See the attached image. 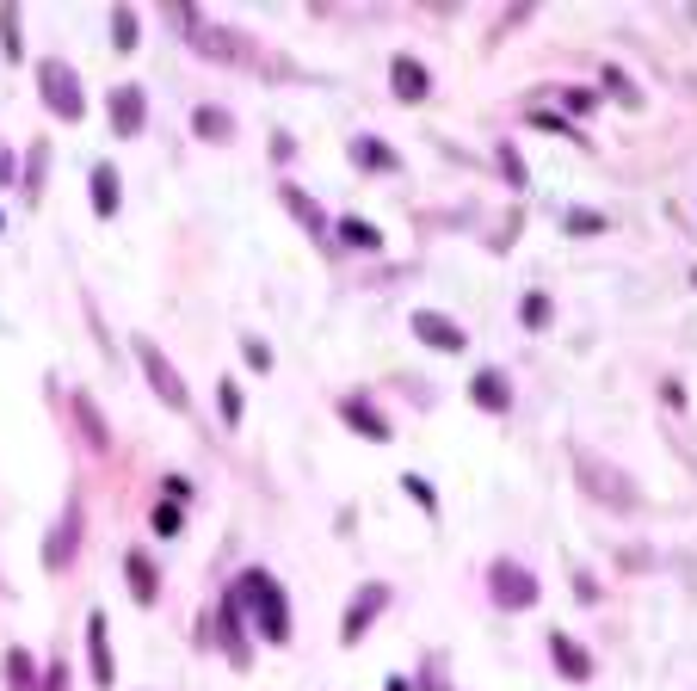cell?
<instances>
[{
  "instance_id": "39",
  "label": "cell",
  "mask_w": 697,
  "mask_h": 691,
  "mask_svg": "<svg viewBox=\"0 0 697 691\" xmlns=\"http://www.w3.org/2000/svg\"><path fill=\"white\" fill-rule=\"evenodd\" d=\"M383 691H414V685H408V679H389V685H383Z\"/></svg>"
},
{
  "instance_id": "10",
  "label": "cell",
  "mask_w": 697,
  "mask_h": 691,
  "mask_svg": "<svg viewBox=\"0 0 697 691\" xmlns=\"http://www.w3.org/2000/svg\"><path fill=\"white\" fill-rule=\"evenodd\" d=\"M340 420L352 426V432H364V439H377V445H389V414L371 402V395H340Z\"/></svg>"
},
{
  "instance_id": "3",
  "label": "cell",
  "mask_w": 697,
  "mask_h": 691,
  "mask_svg": "<svg viewBox=\"0 0 697 691\" xmlns=\"http://www.w3.org/2000/svg\"><path fill=\"white\" fill-rule=\"evenodd\" d=\"M574 476H580V488H586V494L605 500V506H617V513H636V506H642V488L623 476L617 463H599L593 451H574Z\"/></svg>"
},
{
  "instance_id": "13",
  "label": "cell",
  "mask_w": 697,
  "mask_h": 691,
  "mask_svg": "<svg viewBox=\"0 0 697 691\" xmlns=\"http://www.w3.org/2000/svg\"><path fill=\"white\" fill-rule=\"evenodd\" d=\"M549 661H556V673H562V679H574V685L593 679V654H586L574 636H549Z\"/></svg>"
},
{
  "instance_id": "14",
  "label": "cell",
  "mask_w": 697,
  "mask_h": 691,
  "mask_svg": "<svg viewBox=\"0 0 697 691\" xmlns=\"http://www.w3.org/2000/svg\"><path fill=\"white\" fill-rule=\"evenodd\" d=\"M216 642H223V654L235 667H247V630H241V611H235L229 593H223V605H216Z\"/></svg>"
},
{
  "instance_id": "21",
  "label": "cell",
  "mask_w": 697,
  "mask_h": 691,
  "mask_svg": "<svg viewBox=\"0 0 697 691\" xmlns=\"http://www.w3.org/2000/svg\"><path fill=\"white\" fill-rule=\"evenodd\" d=\"M7 691H44V673L25 648H7Z\"/></svg>"
},
{
  "instance_id": "25",
  "label": "cell",
  "mask_w": 697,
  "mask_h": 691,
  "mask_svg": "<svg viewBox=\"0 0 697 691\" xmlns=\"http://www.w3.org/2000/svg\"><path fill=\"white\" fill-rule=\"evenodd\" d=\"M519 321H525V327H549V321H556V303H549L543 290H525V303H519Z\"/></svg>"
},
{
  "instance_id": "12",
  "label": "cell",
  "mask_w": 697,
  "mask_h": 691,
  "mask_svg": "<svg viewBox=\"0 0 697 691\" xmlns=\"http://www.w3.org/2000/svg\"><path fill=\"white\" fill-rule=\"evenodd\" d=\"M389 87H395V99H408V105L426 99V93H432L426 62H420V56H395V62H389Z\"/></svg>"
},
{
  "instance_id": "32",
  "label": "cell",
  "mask_w": 697,
  "mask_h": 691,
  "mask_svg": "<svg viewBox=\"0 0 697 691\" xmlns=\"http://www.w3.org/2000/svg\"><path fill=\"white\" fill-rule=\"evenodd\" d=\"M241 358H247L253 371H272V346L266 340H241Z\"/></svg>"
},
{
  "instance_id": "33",
  "label": "cell",
  "mask_w": 697,
  "mask_h": 691,
  "mask_svg": "<svg viewBox=\"0 0 697 691\" xmlns=\"http://www.w3.org/2000/svg\"><path fill=\"white\" fill-rule=\"evenodd\" d=\"M0 38H7V56H19V13L0 7Z\"/></svg>"
},
{
  "instance_id": "41",
  "label": "cell",
  "mask_w": 697,
  "mask_h": 691,
  "mask_svg": "<svg viewBox=\"0 0 697 691\" xmlns=\"http://www.w3.org/2000/svg\"><path fill=\"white\" fill-rule=\"evenodd\" d=\"M0 223H7V216H0Z\"/></svg>"
},
{
  "instance_id": "31",
  "label": "cell",
  "mask_w": 697,
  "mask_h": 691,
  "mask_svg": "<svg viewBox=\"0 0 697 691\" xmlns=\"http://www.w3.org/2000/svg\"><path fill=\"white\" fill-rule=\"evenodd\" d=\"M599 229H605L599 210H568V235H599Z\"/></svg>"
},
{
  "instance_id": "8",
  "label": "cell",
  "mask_w": 697,
  "mask_h": 691,
  "mask_svg": "<svg viewBox=\"0 0 697 691\" xmlns=\"http://www.w3.org/2000/svg\"><path fill=\"white\" fill-rule=\"evenodd\" d=\"M75 543H81V500H68V506H62V519H56V531L44 537V568L62 574L68 562H75Z\"/></svg>"
},
{
  "instance_id": "26",
  "label": "cell",
  "mask_w": 697,
  "mask_h": 691,
  "mask_svg": "<svg viewBox=\"0 0 697 691\" xmlns=\"http://www.w3.org/2000/svg\"><path fill=\"white\" fill-rule=\"evenodd\" d=\"M599 87H611V93H617L623 105H642V93H636V81H630V75H623V68H617V62H605V68H599Z\"/></svg>"
},
{
  "instance_id": "15",
  "label": "cell",
  "mask_w": 697,
  "mask_h": 691,
  "mask_svg": "<svg viewBox=\"0 0 697 691\" xmlns=\"http://www.w3.org/2000/svg\"><path fill=\"white\" fill-rule=\"evenodd\" d=\"M68 414H75V426H81V439H87V451H112V426L99 420V408H93V395H68Z\"/></svg>"
},
{
  "instance_id": "23",
  "label": "cell",
  "mask_w": 697,
  "mask_h": 691,
  "mask_svg": "<svg viewBox=\"0 0 697 691\" xmlns=\"http://www.w3.org/2000/svg\"><path fill=\"white\" fill-rule=\"evenodd\" d=\"M192 130L210 136V142H229V136H235V118L223 112V105H198V112H192Z\"/></svg>"
},
{
  "instance_id": "7",
  "label": "cell",
  "mask_w": 697,
  "mask_h": 691,
  "mask_svg": "<svg viewBox=\"0 0 697 691\" xmlns=\"http://www.w3.org/2000/svg\"><path fill=\"white\" fill-rule=\"evenodd\" d=\"M383 605H389V587H383V580H364V587L352 593V605H346V617H340V642L352 648L364 630L377 624V611H383Z\"/></svg>"
},
{
  "instance_id": "28",
  "label": "cell",
  "mask_w": 697,
  "mask_h": 691,
  "mask_svg": "<svg viewBox=\"0 0 697 691\" xmlns=\"http://www.w3.org/2000/svg\"><path fill=\"white\" fill-rule=\"evenodd\" d=\"M149 525H155L161 537H173L179 525H186V513H179V500H161V506H155V513H149Z\"/></svg>"
},
{
  "instance_id": "40",
  "label": "cell",
  "mask_w": 697,
  "mask_h": 691,
  "mask_svg": "<svg viewBox=\"0 0 697 691\" xmlns=\"http://www.w3.org/2000/svg\"><path fill=\"white\" fill-rule=\"evenodd\" d=\"M691 284H697V272H691Z\"/></svg>"
},
{
  "instance_id": "4",
  "label": "cell",
  "mask_w": 697,
  "mask_h": 691,
  "mask_svg": "<svg viewBox=\"0 0 697 691\" xmlns=\"http://www.w3.org/2000/svg\"><path fill=\"white\" fill-rule=\"evenodd\" d=\"M38 87H44V105H50L56 118H81V112H87L81 75H75L62 56H44V62H38Z\"/></svg>"
},
{
  "instance_id": "20",
  "label": "cell",
  "mask_w": 697,
  "mask_h": 691,
  "mask_svg": "<svg viewBox=\"0 0 697 691\" xmlns=\"http://www.w3.org/2000/svg\"><path fill=\"white\" fill-rule=\"evenodd\" d=\"M352 161L371 167V173H395V167H401V155L389 149L383 136H352Z\"/></svg>"
},
{
  "instance_id": "29",
  "label": "cell",
  "mask_w": 697,
  "mask_h": 691,
  "mask_svg": "<svg viewBox=\"0 0 697 691\" xmlns=\"http://www.w3.org/2000/svg\"><path fill=\"white\" fill-rule=\"evenodd\" d=\"M112 44H118V50H130V44H136V13H130V7H118V13H112Z\"/></svg>"
},
{
  "instance_id": "38",
  "label": "cell",
  "mask_w": 697,
  "mask_h": 691,
  "mask_svg": "<svg viewBox=\"0 0 697 691\" xmlns=\"http://www.w3.org/2000/svg\"><path fill=\"white\" fill-rule=\"evenodd\" d=\"M44 691H68V667H50L44 673Z\"/></svg>"
},
{
  "instance_id": "2",
  "label": "cell",
  "mask_w": 697,
  "mask_h": 691,
  "mask_svg": "<svg viewBox=\"0 0 697 691\" xmlns=\"http://www.w3.org/2000/svg\"><path fill=\"white\" fill-rule=\"evenodd\" d=\"M173 19L198 38V50L210 56V62H235V68H266V75H284V62L272 56V50H260L253 38H241V31H229V25H204L192 7H173Z\"/></svg>"
},
{
  "instance_id": "5",
  "label": "cell",
  "mask_w": 697,
  "mask_h": 691,
  "mask_svg": "<svg viewBox=\"0 0 697 691\" xmlns=\"http://www.w3.org/2000/svg\"><path fill=\"white\" fill-rule=\"evenodd\" d=\"M136 358H142V377L155 383V395H161V402H167L173 414H186V408H192V389H186V377L173 371V358H167L155 340H136Z\"/></svg>"
},
{
  "instance_id": "17",
  "label": "cell",
  "mask_w": 697,
  "mask_h": 691,
  "mask_svg": "<svg viewBox=\"0 0 697 691\" xmlns=\"http://www.w3.org/2000/svg\"><path fill=\"white\" fill-rule=\"evenodd\" d=\"M124 580H130L136 605H155V599H161V574H155L149 550H130V556H124Z\"/></svg>"
},
{
  "instance_id": "34",
  "label": "cell",
  "mask_w": 697,
  "mask_h": 691,
  "mask_svg": "<svg viewBox=\"0 0 697 691\" xmlns=\"http://www.w3.org/2000/svg\"><path fill=\"white\" fill-rule=\"evenodd\" d=\"M531 124H537V130H556V136H580V130H574L568 118H556V112H531Z\"/></svg>"
},
{
  "instance_id": "6",
  "label": "cell",
  "mask_w": 697,
  "mask_h": 691,
  "mask_svg": "<svg viewBox=\"0 0 697 691\" xmlns=\"http://www.w3.org/2000/svg\"><path fill=\"white\" fill-rule=\"evenodd\" d=\"M488 587H494V605H506V611H531L537 605V574L525 562H512V556H500L488 568Z\"/></svg>"
},
{
  "instance_id": "11",
  "label": "cell",
  "mask_w": 697,
  "mask_h": 691,
  "mask_svg": "<svg viewBox=\"0 0 697 691\" xmlns=\"http://www.w3.org/2000/svg\"><path fill=\"white\" fill-rule=\"evenodd\" d=\"M469 402L482 408V414H506V408H512V377H506L500 365L475 371V377H469Z\"/></svg>"
},
{
  "instance_id": "18",
  "label": "cell",
  "mask_w": 697,
  "mask_h": 691,
  "mask_svg": "<svg viewBox=\"0 0 697 691\" xmlns=\"http://www.w3.org/2000/svg\"><path fill=\"white\" fill-rule=\"evenodd\" d=\"M278 198H284V210L297 216V223H303V229H309L315 241H327V216H321V204H315V198H309L303 186H278Z\"/></svg>"
},
{
  "instance_id": "19",
  "label": "cell",
  "mask_w": 697,
  "mask_h": 691,
  "mask_svg": "<svg viewBox=\"0 0 697 691\" xmlns=\"http://www.w3.org/2000/svg\"><path fill=\"white\" fill-rule=\"evenodd\" d=\"M87 654H93V685H112L118 667H112V642H105V617L99 611L87 617Z\"/></svg>"
},
{
  "instance_id": "30",
  "label": "cell",
  "mask_w": 697,
  "mask_h": 691,
  "mask_svg": "<svg viewBox=\"0 0 697 691\" xmlns=\"http://www.w3.org/2000/svg\"><path fill=\"white\" fill-rule=\"evenodd\" d=\"M401 488H408V500H414V506H420V513H426V519H432V513H438V500H432V488H426V482H420V476H401Z\"/></svg>"
},
{
  "instance_id": "24",
  "label": "cell",
  "mask_w": 697,
  "mask_h": 691,
  "mask_svg": "<svg viewBox=\"0 0 697 691\" xmlns=\"http://www.w3.org/2000/svg\"><path fill=\"white\" fill-rule=\"evenodd\" d=\"M346 247H364V253H377L383 247V235H377V223H364V216H340V229H334Z\"/></svg>"
},
{
  "instance_id": "22",
  "label": "cell",
  "mask_w": 697,
  "mask_h": 691,
  "mask_svg": "<svg viewBox=\"0 0 697 691\" xmlns=\"http://www.w3.org/2000/svg\"><path fill=\"white\" fill-rule=\"evenodd\" d=\"M118 204H124L118 167H93V210H99V216H118Z\"/></svg>"
},
{
  "instance_id": "37",
  "label": "cell",
  "mask_w": 697,
  "mask_h": 691,
  "mask_svg": "<svg viewBox=\"0 0 697 691\" xmlns=\"http://www.w3.org/2000/svg\"><path fill=\"white\" fill-rule=\"evenodd\" d=\"M562 105H568V112H593V93H580V87H562Z\"/></svg>"
},
{
  "instance_id": "36",
  "label": "cell",
  "mask_w": 697,
  "mask_h": 691,
  "mask_svg": "<svg viewBox=\"0 0 697 691\" xmlns=\"http://www.w3.org/2000/svg\"><path fill=\"white\" fill-rule=\"evenodd\" d=\"M574 593H580V605H599V580L580 568V574H574Z\"/></svg>"
},
{
  "instance_id": "16",
  "label": "cell",
  "mask_w": 697,
  "mask_h": 691,
  "mask_svg": "<svg viewBox=\"0 0 697 691\" xmlns=\"http://www.w3.org/2000/svg\"><path fill=\"white\" fill-rule=\"evenodd\" d=\"M142 124H149V99H142V87H118L112 93V130L118 136H136Z\"/></svg>"
},
{
  "instance_id": "1",
  "label": "cell",
  "mask_w": 697,
  "mask_h": 691,
  "mask_svg": "<svg viewBox=\"0 0 697 691\" xmlns=\"http://www.w3.org/2000/svg\"><path fill=\"white\" fill-rule=\"evenodd\" d=\"M229 599H235L241 617H253V630H260L266 642H284L290 636V605H284V587H278L272 568H241L235 587H229Z\"/></svg>"
},
{
  "instance_id": "35",
  "label": "cell",
  "mask_w": 697,
  "mask_h": 691,
  "mask_svg": "<svg viewBox=\"0 0 697 691\" xmlns=\"http://www.w3.org/2000/svg\"><path fill=\"white\" fill-rule=\"evenodd\" d=\"M500 173L512 179V186H525V161H519V149H500Z\"/></svg>"
},
{
  "instance_id": "27",
  "label": "cell",
  "mask_w": 697,
  "mask_h": 691,
  "mask_svg": "<svg viewBox=\"0 0 697 691\" xmlns=\"http://www.w3.org/2000/svg\"><path fill=\"white\" fill-rule=\"evenodd\" d=\"M216 408H223V420H229V426H241V408H247V402H241V389H235L229 377L216 383Z\"/></svg>"
},
{
  "instance_id": "9",
  "label": "cell",
  "mask_w": 697,
  "mask_h": 691,
  "mask_svg": "<svg viewBox=\"0 0 697 691\" xmlns=\"http://www.w3.org/2000/svg\"><path fill=\"white\" fill-rule=\"evenodd\" d=\"M408 327H414V340H426L432 352H463V346H469V334H463L457 321H445L438 309H414Z\"/></svg>"
}]
</instances>
